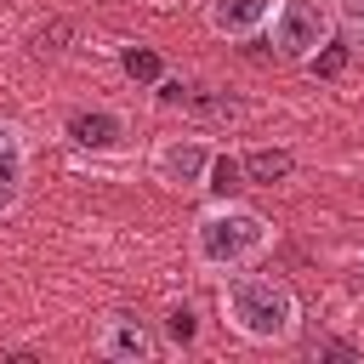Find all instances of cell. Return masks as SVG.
<instances>
[{"label":"cell","instance_id":"12","mask_svg":"<svg viewBox=\"0 0 364 364\" xmlns=\"http://www.w3.org/2000/svg\"><path fill=\"white\" fill-rule=\"evenodd\" d=\"M125 74H136V80H159V57H154V51H125Z\"/></svg>","mask_w":364,"mask_h":364},{"label":"cell","instance_id":"1","mask_svg":"<svg viewBox=\"0 0 364 364\" xmlns=\"http://www.w3.org/2000/svg\"><path fill=\"white\" fill-rule=\"evenodd\" d=\"M216 313H222V324H228L239 341H250V347H284V341L301 330V296H296L284 279L250 273V267L222 273Z\"/></svg>","mask_w":364,"mask_h":364},{"label":"cell","instance_id":"10","mask_svg":"<svg viewBox=\"0 0 364 364\" xmlns=\"http://www.w3.org/2000/svg\"><path fill=\"white\" fill-rule=\"evenodd\" d=\"M336 34L347 51L364 57V0H336Z\"/></svg>","mask_w":364,"mask_h":364},{"label":"cell","instance_id":"6","mask_svg":"<svg viewBox=\"0 0 364 364\" xmlns=\"http://www.w3.org/2000/svg\"><path fill=\"white\" fill-rule=\"evenodd\" d=\"M125 136H131V125H125V114H114V108H74V114L63 119V142H68L74 154H91V159L119 154Z\"/></svg>","mask_w":364,"mask_h":364},{"label":"cell","instance_id":"3","mask_svg":"<svg viewBox=\"0 0 364 364\" xmlns=\"http://www.w3.org/2000/svg\"><path fill=\"white\" fill-rule=\"evenodd\" d=\"M262 40H273V51L290 63H313L336 40V0H279Z\"/></svg>","mask_w":364,"mask_h":364},{"label":"cell","instance_id":"2","mask_svg":"<svg viewBox=\"0 0 364 364\" xmlns=\"http://www.w3.org/2000/svg\"><path fill=\"white\" fill-rule=\"evenodd\" d=\"M267 250H273V222L239 199L205 205L188 228V256L199 273H239V267H256Z\"/></svg>","mask_w":364,"mask_h":364},{"label":"cell","instance_id":"7","mask_svg":"<svg viewBox=\"0 0 364 364\" xmlns=\"http://www.w3.org/2000/svg\"><path fill=\"white\" fill-rule=\"evenodd\" d=\"M279 0H205V28L216 40H262Z\"/></svg>","mask_w":364,"mask_h":364},{"label":"cell","instance_id":"8","mask_svg":"<svg viewBox=\"0 0 364 364\" xmlns=\"http://www.w3.org/2000/svg\"><path fill=\"white\" fill-rule=\"evenodd\" d=\"M28 193V131L0 119V216H11Z\"/></svg>","mask_w":364,"mask_h":364},{"label":"cell","instance_id":"9","mask_svg":"<svg viewBox=\"0 0 364 364\" xmlns=\"http://www.w3.org/2000/svg\"><path fill=\"white\" fill-rule=\"evenodd\" d=\"M239 165H245V176H250V182L273 188V182H290V171H296V154H290V148H250Z\"/></svg>","mask_w":364,"mask_h":364},{"label":"cell","instance_id":"5","mask_svg":"<svg viewBox=\"0 0 364 364\" xmlns=\"http://www.w3.org/2000/svg\"><path fill=\"white\" fill-rule=\"evenodd\" d=\"M91 353L108 358V364H148V358H159V336L136 313H108L91 330Z\"/></svg>","mask_w":364,"mask_h":364},{"label":"cell","instance_id":"4","mask_svg":"<svg viewBox=\"0 0 364 364\" xmlns=\"http://www.w3.org/2000/svg\"><path fill=\"white\" fill-rule=\"evenodd\" d=\"M210 165H216V142L210 136H159L148 148V176L165 193H199V188H210Z\"/></svg>","mask_w":364,"mask_h":364},{"label":"cell","instance_id":"11","mask_svg":"<svg viewBox=\"0 0 364 364\" xmlns=\"http://www.w3.org/2000/svg\"><path fill=\"white\" fill-rule=\"evenodd\" d=\"M165 330H171V341H182V347H188V341L199 336V318H193V307H171V313H165Z\"/></svg>","mask_w":364,"mask_h":364}]
</instances>
